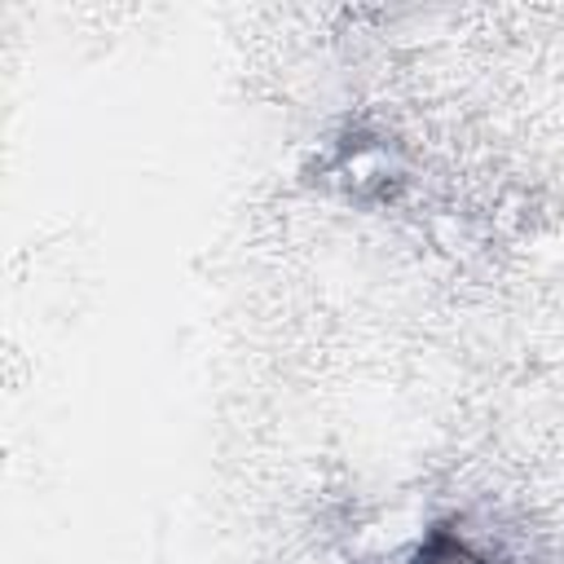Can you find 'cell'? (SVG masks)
I'll use <instances>...</instances> for the list:
<instances>
[{
	"label": "cell",
	"mask_w": 564,
	"mask_h": 564,
	"mask_svg": "<svg viewBox=\"0 0 564 564\" xmlns=\"http://www.w3.org/2000/svg\"><path fill=\"white\" fill-rule=\"evenodd\" d=\"M410 564H489V560H485V555H476V551H471L454 529L436 524V529L414 546Z\"/></svg>",
	"instance_id": "6da1fadb"
}]
</instances>
